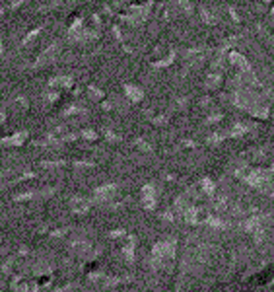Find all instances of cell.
<instances>
[{
	"mask_svg": "<svg viewBox=\"0 0 274 292\" xmlns=\"http://www.w3.org/2000/svg\"><path fill=\"white\" fill-rule=\"evenodd\" d=\"M0 177H2V175H0Z\"/></svg>",
	"mask_w": 274,
	"mask_h": 292,
	"instance_id": "cell-25",
	"label": "cell"
},
{
	"mask_svg": "<svg viewBox=\"0 0 274 292\" xmlns=\"http://www.w3.org/2000/svg\"><path fill=\"white\" fill-rule=\"evenodd\" d=\"M115 193H117L115 183H107V185H101V187L94 191V199L98 203H107V201H111L115 197Z\"/></svg>",
	"mask_w": 274,
	"mask_h": 292,
	"instance_id": "cell-2",
	"label": "cell"
},
{
	"mask_svg": "<svg viewBox=\"0 0 274 292\" xmlns=\"http://www.w3.org/2000/svg\"><path fill=\"white\" fill-rule=\"evenodd\" d=\"M41 166L43 168H60V166H64V162H41Z\"/></svg>",
	"mask_w": 274,
	"mask_h": 292,
	"instance_id": "cell-15",
	"label": "cell"
},
{
	"mask_svg": "<svg viewBox=\"0 0 274 292\" xmlns=\"http://www.w3.org/2000/svg\"><path fill=\"white\" fill-rule=\"evenodd\" d=\"M121 255L127 263H134V259H136V238L134 236H130L129 244L121 249Z\"/></svg>",
	"mask_w": 274,
	"mask_h": 292,
	"instance_id": "cell-5",
	"label": "cell"
},
{
	"mask_svg": "<svg viewBox=\"0 0 274 292\" xmlns=\"http://www.w3.org/2000/svg\"><path fill=\"white\" fill-rule=\"evenodd\" d=\"M12 267H14V257H10V259L4 261V265H2V273H10Z\"/></svg>",
	"mask_w": 274,
	"mask_h": 292,
	"instance_id": "cell-14",
	"label": "cell"
},
{
	"mask_svg": "<svg viewBox=\"0 0 274 292\" xmlns=\"http://www.w3.org/2000/svg\"><path fill=\"white\" fill-rule=\"evenodd\" d=\"M58 53H60V45L58 43H53L51 47H47V51L41 53V57L37 58V66H41V64H51V62L57 58Z\"/></svg>",
	"mask_w": 274,
	"mask_h": 292,
	"instance_id": "cell-4",
	"label": "cell"
},
{
	"mask_svg": "<svg viewBox=\"0 0 274 292\" xmlns=\"http://www.w3.org/2000/svg\"><path fill=\"white\" fill-rule=\"evenodd\" d=\"M125 234H127V232L121 228V230H113V232H109V236H111V238H123Z\"/></svg>",
	"mask_w": 274,
	"mask_h": 292,
	"instance_id": "cell-18",
	"label": "cell"
},
{
	"mask_svg": "<svg viewBox=\"0 0 274 292\" xmlns=\"http://www.w3.org/2000/svg\"><path fill=\"white\" fill-rule=\"evenodd\" d=\"M64 234H66V228H60V230H53L51 236H53V238H62Z\"/></svg>",
	"mask_w": 274,
	"mask_h": 292,
	"instance_id": "cell-17",
	"label": "cell"
},
{
	"mask_svg": "<svg viewBox=\"0 0 274 292\" xmlns=\"http://www.w3.org/2000/svg\"><path fill=\"white\" fill-rule=\"evenodd\" d=\"M129 280H130L129 277H105L103 278V284H105L107 288H111V286L123 284V282H129Z\"/></svg>",
	"mask_w": 274,
	"mask_h": 292,
	"instance_id": "cell-11",
	"label": "cell"
},
{
	"mask_svg": "<svg viewBox=\"0 0 274 292\" xmlns=\"http://www.w3.org/2000/svg\"><path fill=\"white\" fill-rule=\"evenodd\" d=\"M78 286L76 284H66V286H62V288H57V292H72V290H76Z\"/></svg>",
	"mask_w": 274,
	"mask_h": 292,
	"instance_id": "cell-16",
	"label": "cell"
},
{
	"mask_svg": "<svg viewBox=\"0 0 274 292\" xmlns=\"http://www.w3.org/2000/svg\"><path fill=\"white\" fill-rule=\"evenodd\" d=\"M28 251H29V249L26 248V246H22V248L18 249V253H20V255H26V253H28Z\"/></svg>",
	"mask_w": 274,
	"mask_h": 292,
	"instance_id": "cell-22",
	"label": "cell"
},
{
	"mask_svg": "<svg viewBox=\"0 0 274 292\" xmlns=\"http://www.w3.org/2000/svg\"><path fill=\"white\" fill-rule=\"evenodd\" d=\"M70 249L74 253H78V255H87L89 249H92V244L87 242L86 238H74L70 242Z\"/></svg>",
	"mask_w": 274,
	"mask_h": 292,
	"instance_id": "cell-6",
	"label": "cell"
},
{
	"mask_svg": "<svg viewBox=\"0 0 274 292\" xmlns=\"http://www.w3.org/2000/svg\"><path fill=\"white\" fill-rule=\"evenodd\" d=\"M204 224L210 226V228H214V230H226L228 228V222L222 218H216V216H206L204 218Z\"/></svg>",
	"mask_w": 274,
	"mask_h": 292,
	"instance_id": "cell-10",
	"label": "cell"
},
{
	"mask_svg": "<svg viewBox=\"0 0 274 292\" xmlns=\"http://www.w3.org/2000/svg\"><path fill=\"white\" fill-rule=\"evenodd\" d=\"M4 117H6V113H4V111H2V109H0V123H2V121H4Z\"/></svg>",
	"mask_w": 274,
	"mask_h": 292,
	"instance_id": "cell-23",
	"label": "cell"
},
{
	"mask_svg": "<svg viewBox=\"0 0 274 292\" xmlns=\"http://www.w3.org/2000/svg\"><path fill=\"white\" fill-rule=\"evenodd\" d=\"M175 253H177V242L173 238L171 240H163L154 244L152 248V259H150V267L152 269H159V267H169V263H173Z\"/></svg>",
	"mask_w": 274,
	"mask_h": 292,
	"instance_id": "cell-1",
	"label": "cell"
},
{
	"mask_svg": "<svg viewBox=\"0 0 274 292\" xmlns=\"http://www.w3.org/2000/svg\"><path fill=\"white\" fill-rule=\"evenodd\" d=\"M26 140H28V132L20 131V132H16V134H12V136L2 138V140H0V144H4V146H22Z\"/></svg>",
	"mask_w": 274,
	"mask_h": 292,
	"instance_id": "cell-7",
	"label": "cell"
},
{
	"mask_svg": "<svg viewBox=\"0 0 274 292\" xmlns=\"http://www.w3.org/2000/svg\"><path fill=\"white\" fill-rule=\"evenodd\" d=\"M161 218L167 220V222H173V216H171V212H163V214H161Z\"/></svg>",
	"mask_w": 274,
	"mask_h": 292,
	"instance_id": "cell-20",
	"label": "cell"
},
{
	"mask_svg": "<svg viewBox=\"0 0 274 292\" xmlns=\"http://www.w3.org/2000/svg\"><path fill=\"white\" fill-rule=\"evenodd\" d=\"M105 277H107L105 273H89V275H87V280H92V282H98V280H103Z\"/></svg>",
	"mask_w": 274,
	"mask_h": 292,
	"instance_id": "cell-13",
	"label": "cell"
},
{
	"mask_svg": "<svg viewBox=\"0 0 274 292\" xmlns=\"http://www.w3.org/2000/svg\"><path fill=\"white\" fill-rule=\"evenodd\" d=\"M201 185H202V191H204L206 195H214V181H212V179L204 177L201 181Z\"/></svg>",
	"mask_w": 274,
	"mask_h": 292,
	"instance_id": "cell-12",
	"label": "cell"
},
{
	"mask_svg": "<svg viewBox=\"0 0 274 292\" xmlns=\"http://www.w3.org/2000/svg\"><path fill=\"white\" fill-rule=\"evenodd\" d=\"M156 197H158V189H156V185H144L142 187V203H144V208L148 210H152V208H156Z\"/></svg>",
	"mask_w": 274,
	"mask_h": 292,
	"instance_id": "cell-3",
	"label": "cell"
},
{
	"mask_svg": "<svg viewBox=\"0 0 274 292\" xmlns=\"http://www.w3.org/2000/svg\"><path fill=\"white\" fill-rule=\"evenodd\" d=\"M70 206H72V210L76 214H84V212L89 210L92 203H89V199H84V197H74L70 201Z\"/></svg>",
	"mask_w": 274,
	"mask_h": 292,
	"instance_id": "cell-8",
	"label": "cell"
},
{
	"mask_svg": "<svg viewBox=\"0 0 274 292\" xmlns=\"http://www.w3.org/2000/svg\"><path fill=\"white\" fill-rule=\"evenodd\" d=\"M181 216H183L185 222H189V224H199V208L189 204L187 208L181 212Z\"/></svg>",
	"mask_w": 274,
	"mask_h": 292,
	"instance_id": "cell-9",
	"label": "cell"
},
{
	"mask_svg": "<svg viewBox=\"0 0 274 292\" xmlns=\"http://www.w3.org/2000/svg\"><path fill=\"white\" fill-rule=\"evenodd\" d=\"M2 51H4V47H2V41H0V55H2Z\"/></svg>",
	"mask_w": 274,
	"mask_h": 292,
	"instance_id": "cell-24",
	"label": "cell"
},
{
	"mask_svg": "<svg viewBox=\"0 0 274 292\" xmlns=\"http://www.w3.org/2000/svg\"><path fill=\"white\" fill-rule=\"evenodd\" d=\"M24 2H26V0H12V8H18V6L24 4Z\"/></svg>",
	"mask_w": 274,
	"mask_h": 292,
	"instance_id": "cell-21",
	"label": "cell"
},
{
	"mask_svg": "<svg viewBox=\"0 0 274 292\" xmlns=\"http://www.w3.org/2000/svg\"><path fill=\"white\" fill-rule=\"evenodd\" d=\"M74 166H76V168H92L94 164H92V162H76Z\"/></svg>",
	"mask_w": 274,
	"mask_h": 292,
	"instance_id": "cell-19",
	"label": "cell"
}]
</instances>
